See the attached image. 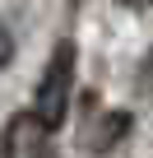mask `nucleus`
Returning <instances> with one entry per match:
<instances>
[{"label": "nucleus", "mask_w": 153, "mask_h": 158, "mask_svg": "<svg viewBox=\"0 0 153 158\" xmlns=\"http://www.w3.org/2000/svg\"><path fill=\"white\" fill-rule=\"evenodd\" d=\"M70 89H74V42H60V47L51 51L46 70H42V84H37V102H33V112H37V121H42L46 130H56V126L65 121V107H70Z\"/></svg>", "instance_id": "obj_1"}, {"label": "nucleus", "mask_w": 153, "mask_h": 158, "mask_svg": "<svg viewBox=\"0 0 153 158\" xmlns=\"http://www.w3.org/2000/svg\"><path fill=\"white\" fill-rule=\"evenodd\" d=\"M5 158H51V130L37 112H19L5 130Z\"/></svg>", "instance_id": "obj_2"}, {"label": "nucleus", "mask_w": 153, "mask_h": 158, "mask_svg": "<svg viewBox=\"0 0 153 158\" xmlns=\"http://www.w3.org/2000/svg\"><path fill=\"white\" fill-rule=\"evenodd\" d=\"M130 126H135L130 112H107V116L88 121V130L79 135V149H84V153H107V149H116V144L125 139Z\"/></svg>", "instance_id": "obj_3"}, {"label": "nucleus", "mask_w": 153, "mask_h": 158, "mask_svg": "<svg viewBox=\"0 0 153 158\" xmlns=\"http://www.w3.org/2000/svg\"><path fill=\"white\" fill-rule=\"evenodd\" d=\"M10 56H14V37H10V28L0 23V70L10 65Z\"/></svg>", "instance_id": "obj_4"}]
</instances>
